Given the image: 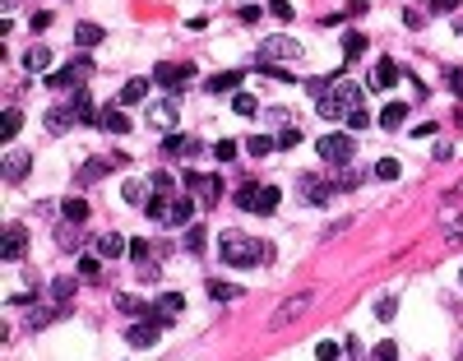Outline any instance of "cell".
Segmentation results:
<instances>
[{"instance_id": "d590c367", "label": "cell", "mask_w": 463, "mask_h": 361, "mask_svg": "<svg viewBox=\"0 0 463 361\" xmlns=\"http://www.w3.org/2000/svg\"><path fill=\"white\" fill-rule=\"evenodd\" d=\"M315 111H320V116H324V120H343V116H348V111H343V107H338V102H334V98H329V93H320V98H315Z\"/></svg>"}, {"instance_id": "9f6ffc18", "label": "cell", "mask_w": 463, "mask_h": 361, "mask_svg": "<svg viewBox=\"0 0 463 361\" xmlns=\"http://www.w3.org/2000/svg\"><path fill=\"white\" fill-rule=\"evenodd\" d=\"M375 361H398V343H375Z\"/></svg>"}, {"instance_id": "b9f144b4", "label": "cell", "mask_w": 463, "mask_h": 361, "mask_svg": "<svg viewBox=\"0 0 463 361\" xmlns=\"http://www.w3.org/2000/svg\"><path fill=\"white\" fill-rule=\"evenodd\" d=\"M56 310H61V306H37V310H28V329L51 324V319H56Z\"/></svg>"}, {"instance_id": "2e32d148", "label": "cell", "mask_w": 463, "mask_h": 361, "mask_svg": "<svg viewBox=\"0 0 463 361\" xmlns=\"http://www.w3.org/2000/svg\"><path fill=\"white\" fill-rule=\"evenodd\" d=\"M28 172H33V158H28V153H10V158H5V172H0V176H5V181L14 186V181H23Z\"/></svg>"}, {"instance_id": "f6af8a7d", "label": "cell", "mask_w": 463, "mask_h": 361, "mask_svg": "<svg viewBox=\"0 0 463 361\" xmlns=\"http://www.w3.org/2000/svg\"><path fill=\"white\" fill-rule=\"evenodd\" d=\"M213 158H218V163H236V139H222V144H213Z\"/></svg>"}, {"instance_id": "52a82bcc", "label": "cell", "mask_w": 463, "mask_h": 361, "mask_svg": "<svg viewBox=\"0 0 463 361\" xmlns=\"http://www.w3.org/2000/svg\"><path fill=\"white\" fill-rule=\"evenodd\" d=\"M158 329H163V324H158L153 315H139L130 329H125V343H130V348H153V343H158Z\"/></svg>"}, {"instance_id": "5b68a950", "label": "cell", "mask_w": 463, "mask_h": 361, "mask_svg": "<svg viewBox=\"0 0 463 361\" xmlns=\"http://www.w3.org/2000/svg\"><path fill=\"white\" fill-rule=\"evenodd\" d=\"M28 255V232L19 227V222H5V241H0V260H23Z\"/></svg>"}, {"instance_id": "816d5d0a", "label": "cell", "mask_w": 463, "mask_h": 361, "mask_svg": "<svg viewBox=\"0 0 463 361\" xmlns=\"http://www.w3.org/2000/svg\"><path fill=\"white\" fill-rule=\"evenodd\" d=\"M301 144V130L297 125H283V134H278V148H297Z\"/></svg>"}, {"instance_id": "ba28073f", "label": "cell", "mask_w": 463, "mask_h": 361, "mask_svg": "<svg viewBox=\"0 0 463 361\" xmlns=\"http://www.w3.org/2000/svg\"><path fill=\"white\" fill-rule=\"evenodd\" d=\"M186 186L190 190H195V195L199 199H204V204H218V199H222V181H218V176H204V172H186Z\"/></svg>"}, {"instance_id": "ac0fdd59", "label": "cell", "mask_w": 463, "mask_h": 361, "mask_svg": "<svg viewBox=\"0 0 463 361\" xmlns=\"http://www.w3.org/2000/svg\"><path fill=\"white\" fill-rule=\"evenodd\" d=\"M190 218H195V199L177 195V199H172V222H167V227H186Z\"/></svg>"}, {"instance_id": "5bb4252c", "label": "cell", "mask_w": 463, "mask_h": 361, "mask_svg": "<svg viewBox=\"0 0 463 361\" xmlns=\"http://www.w3.org/2000/svg\"><path fill=\"white\" fill-rule=\"evenodd\" d=\"M329 195H334V186H324L320 176H301V199L306 204H329Z\"/></svg>"}, {"instance_id": "e0dca14e", "label": "cell", "mask_w": 463, "mask_h": 361, "mask_svg": "<svg viewBox=\"0 0 463 361\" xmlns=\"http://www.w3.org/2000/svg\"><path fill=\"white\" fill-rule=\"evenodd\" d=\"M398 79H403V70L394 65V61H380V65H375V75H371V88H389V84H398Z\"/></svg>"}, {"instance_id": "9c48e42d", "label": "cell", "mask_w": 463, "mask_h": 361, "mask_svg": "<svg viewBox=\"0 0 463 361\" xmlns=\"http://www.w3.org/2000/svg\"><path fill=\"white\" fill-rule=\"evenodd\" d=\"M334 102H338L343 111H353V107H362V84H353V79H334L329 88H324Z\"/></svg>"}, {"instance_id": "f35d334b", "label": "cell", "mask_w": 463, "mask_h": 361, "mask_svg": "<svg viewBox=\"0 0 463 361\" xmlns=\"http://www.w3.org/2000/svg\"><path fill=\"white\" fill-rule=\"evenodd\" d=\"M255 70H260V75H269V79H287V84H297V75H292L287 65H278V61H260Z\"/></svg>"}, {"instance_id": "4fadbf2b", "label": "cell", "mask_w": 463, "mask_h": 361, "mask_svg": "<svg viewBox=\"0 0 463 361\" xmlns=\"http://www.w3.org/2000/svg\"><path fill=\"white\" fill-rule=\"evenodd\" d=\"M98 130H107V134H130V116H125L121 107H107V111H98Z\"/></svg>"}, {"instance_id": "7bdbcfd3", "label": "cell", "mask_w": 463, "mask_h": 361, "mask_svg": "<svg viewBox=\"0 0 463 361\" xmlns=\"http://www.w3.org/2000/svg\"><path fill=\"white\" fill-rule=\"evenodd\" d=\"M231 111H241V116H255V111H260V102H255V93H236V98H231Z\"/></svg>"}, {"instance_id": "d4e9b609", "label": "cell", "mask_w": 463, "mask_h": 361, "mask_svg": "<svg viewBox=\"0 0 463 361\" xmlns=\"http://www.w3.org/2000/svg\"><path fill=\"white\" fill-rule=\"evenodd\" d=\"M403 120H408V102H389V107L380 111V125H385V130H398Z\"/></svg>"}, {"instance_id": "91938a15", "label": "cell", "mask_w": 463, "mask_h": 361, "mask_svg": "<svg viewBox=\"0 0 463 361\" xmlns=\"http://www.w3.org/2000/svg\"><path fill=\"white\" fill-rule=\"evenodd\" d=\"M70 65L79 70V79H89V75H93V61H89V56H75V61H70Z\"/></svg>"}, {"instance_id": "f907efd6", "label": "cell", "mask_w": 463, "mask_h": 361, "mask_svg": "<svg viewBox=\"0 0 463 361\" xmlns=\"http://www.w3.org/2000/svg\"><path fill=\"white\" fill-rule=\"evenodd\" d=\"M255 195H260V186H255V181H246V186L236 190V204H241V208H255Z\"/></svg>"}, {"instance_id": "4dcf8cb0", "label": "cell", "mask_w": 463, "mask_h": 361, "mask_svg": "<svg viewBox=\"0 0 463 361\" xmlns=\"http://www.w3.org/2000/svg\"><path fill=\"white\" fill-rule=\"evenodd\" d=\"M70 125H75V111H61V107H56V111H46V130H51V134H61V130H70Z\"/></svg>"}, {"instance_id": "7c38bea8", "label": "cell", "mask_w": 463, "mask_h": 361, "mask_svg": "<svg viewBox=\"0 0 463 361\" xmlns=\"http://www.w3.org/2000/svg\"><path fill=\"white\" fill-rule=\"evenodd\" d=\"M190 79H195V65H158L153 70V84H163V88H181Z\"/></svg>"}, {"instance_id": "be15d7a7", "label": "cell", "mask_w": 463, "mask_h": 361, "mask_svg": "<svg viewBox=\"0 0 463 361\" xmlns=\"http://www.w3.org/2000/svg\"><path fill=\"white\" fill-rule=\"evenodd\" d=\"M445 199H463V186H454V190H445Z\"/></svg>"}, {"instance_id": "680465c9", "label": "cell", "mask_w": 463, "mask_h": 361, "mask_svg": "<svg viewBox=\"0 0 463 361\" xmlns=\"http://www.w3.org/2000/svg\"><path fill=\"white\" fill-rule=\"evenodd\" d=\"M134 269H139V278H144V283H153V278H158V260H139Z\"/></svg>"}, {"instance_id": "f546056e", "label": "cell", "mask_w": 463, "mask_h": 361, "mask_svg": "<svg viewBox=\"0 0 463 361\" xmlns=\"http://www.w3.org/2000/svg\"><path fill=\"white\" fill-rule=\"evenodd\" d=\"M236 296H241L236 283H218V278H209V301H236Z\"/></svg>"}, {"instance_id": "d6a6232c", "label": "cell", "mask_w": 463, "mask_h": 361, "mask_svg": "<svg viewBox=\"0 0 463 361\" xmlns=\"http://www.w3.org/2000/svg\"><path fill=\"white\" fill-rule=\"evenodd\" d=\"M19 125H23V111H19V107H10V111H5V120H0V139L10 144L14 134H19Z\"/></svg>"}, {"instance_id": "bcb514c9", "label": "cell", "mask_w": 463, "mask_h": 361, "mask_svg": "<svg viewBox=\"0 0 463 361\" xmlns=\"http://www.w3.org/2000/svg\"><path fill=\"white\" fill-rule=\"evenodd\" d=\"M394 310H398V296H380L375 301V319H394Z\"/></svg>"}, {"instance_id": "ab89813d", "label": "cell", "mask_w": 463, "mask_h": 361, "mask_svg": "<svg viewBox=\"0 0 463 361\" xmlns=\"http://www.w3.org/2000/svg\"><path fill=\"white\" fill-rule=\"evenodd\" d=\"M362 51H366V33H343V56L348 61H357Z\"/></svg>"}, {"instance_id": "11a10c76", "label": "cell", "mask_w": 463, "mask_h": 361, "mask_svg": "<svg viewBox=\"0 0 463 361\" xmlns=\"http://www.w3.org/2000/svg\"><path fill=\"white\" fill-rule=\"evenodd\" d=\"M338 343H329V338H324V343H315V357H320V361H338Z\"/></svg>"}, {"instance_id": "30bf717a", "label": "cell", "mask_w": 463, "mask_h": 361, "mask_svg": "<svg viewBox=\"0 0 463 361\" xmlns=\"http://www.w3.org/2000/svg\"><path fill=\"white\" fill-rule=\"evenodd\" d=\"M181 310H186L181 292H163V296H158V306H153V319L167 329V324H177V319H181Z\"/></svg>"}, {"instance_id": "484cf974", "label": "cell", "mask_w": 463, "mask_h": 361, "mask_svg": "<svg viewBox=\"0 0 463 361\" xmlns=\"http://www.w3.org/2000/svg\"><path fill=\"white\" fill-rule=\"evenodd\" d=\"M148 98V79H130V84L121 88V107H134V102Z\"/></svg>"}, {"instance_id": "4316f807", "label": "cell", "mask_w": 463, "mask_h": 361, "mask_svg": "<svg viewBox=\"0 0 463 361\" xmlns=\"http://www.w3.org/2000/svg\"><path fill=\"white\" fill-rule=\"evenodd\" d=\"M278 199H283V190H278V186H260V195H255V213H274Z\"/></svg>"}, {"instance_id": "f1b7e54d", "label": "cell", "mask_w": 463, "mask_h": 361, "mask_svg": "<svg viewBox=\"0 0 463 361\" xmlns=\"http://www.w3.org/2000/svg\"><path fill=\"white\" fill-rule=\"evenodd\" d=\"M440 236H445V246H463V213L440 222Z\"/></svg>"}, {"instance_id": "836d02e7", "label": "cell", "mask_w": 463, "mask_h": 361, "mask_svg": "<svg viewBox=\"0 0 463 361\" xmlns=\"http://www.w3.org/2000/svg\"><path fill=\"white\" fill-rule=\"evenodd\" d=\"M56 246H61V251H79V227L75 222H61V227H56Z\"/></svg>"}, {"instance_id": "681fc988", "label": "cell", "mask_w": 463, "mask_h": 361, "mask_svg": "<svg viewBox=\"0 0 463 361\" xmlns=\"http://www.w3.org/2000/svg\"><path fill=\"white\" fill-rule=\"evenodd\" d=\"M375 176H380V181H398V163L394 158H380V163H375Z\"/></svg>"}, {"instance_id": "74e56055", "label": "cell", "mask_w": 463, "mask_h": 361, "mask_svg": "<svg viewBox=\"0 0 463 361\" xmlns=\"http://www.w3.org/2000/svg\"><path fill=\"white\" fill-rule=\"evenodd\" d=\"M343 125H348V134L366 130V125H371V111H366V107H353V111H348V116H343Z\"/></svg>"}, {"instance_id": "94428289", "label": "cell", "mask_w": 463, "mask_h": 361, "mask_svg": "<svg viewBox=\"0 0 463 361\" xmlns=\"http://www.w3.org/2000/svg\"><path fill=\"white\" fill-rule=\"evenodd\" d=\"M357 186H362V176H353V172H343V176H338V186H334V190H357Z\"/></svg>"}, {"instance_id": "7a4b0ae2", "label": "cell", "mask_w": 463, "mask_h": 361, "mask_svg": "<svg viewBox=\"0 0 463 361\" xmlns=\"http://www.w3.org/2000/svg\"><path fill=\"white\" fill-rule=\"evenodd\" d=\"M315 148H320V158L329 167H348V163H353V153H357V139L348 130H334V134H324Z\"/></svg>"}, {"instance_id": "c3c4849f", "label": "cell", "mask_w": 463, "mask_h": 361, "mask_svg": "<svg viewBox=\"0 0 463 361\" xmlns=\"http://www.w3.org/2000/svg\"><path fill=\"white\" fill-rule=\"evenodd\" d=\"M116 306H121L125 315H148V310H144V301H134L130 292H121V296H116Z\"/></svg>"}, {"instance_id": "83f0119b", "label": "cell", "mask_w": 463, "mask_h": 361, "mask_svg": "<svg viewBox=\"0 0 463 361\" xmlns=\"http://www.w3.org/2000/svg\"><path fill=\"white\" fill-rule=\"evenodd\" d=\"M51 65V46H28L23 51V70H46Z\"/></svg>"}, {"instance_id": "7dc6e473", "label": "cell", "mask_w": 463, "mask_h": 361, "mask_svg": "<svg viewBox=\"0 0 463 361\" xmlns=\"http://www.w3.org/2000/svg\"><path fill=\"white\" fill-rule=\"evenodd\" d=\"M148 181H153V190H158V195H172V190H177V181H172V172H153Z\"/></svg>"}, {"instance_id": "603a6c76", "label": "cell", "mask_w": 463, "mask_h": 361, "mask_svg": "<svg viewBox=\"0 0 463 361\" xmlns=\"http://www.w3.org/2000/svg\"><path fill=\"white\" fill-rule=\"evenodd\" d=\"M148 190H153V181H125V186H121V195H125V204H148V199H153V195H148Z\"/></svg>"}, {"instance_id": "60d3db41", "label": "cell", "mask_w": 463, "mask_h": 361, "mask_svg": "<svg viewBox=\"0 0 463 361\" xmlns=\"http://www.w3.org/2000/svg\"><path fill=\"white\" fill-rule=\"evenodd\" d=\"M246 148H250V158H265L269 148H278V139H269V134H250V139H246Z\"/></svg>"}, {"instance_id": "9a60e30c", "label": "cell", "mask_w": 463, "mask_h": 361, "mask_svg": "<svg viewBox=\"0 0 463 361\" xmlns=\"http://www.w3.org/2000/svg\"><path fill=\"white\" fill-rule=\"evenodd\" d=\"M70 111H75V120H84V125H98V111H93V98L84 93V88H75V98H70Z\"/></svg>"}, {"instance_id": "f5cc1de1", "label": "cell", "mask_w": 463, "mask_h": 361, "mask_svg": "<svg viewBox=\"0 0 463 361\" xmlns=\"http://www.w3.org/2000/svg\"><path fill=\"white\" fill-rule=\"evenodd\" d=\"M148 255H153V246H148L144 236H134V241H130V260L139 264V260H148Z\"/></svg>"}, {"instance_id": "cb8c5ba5", "label": "cell", "mask_w": 463, "mask_h": 361, "mask_svg": "<svg viewBox=\"0 0 463 361\" xmlns=\"http://www.w3.org/2000/svg\"><path fill=\"white\" fill-rule=\"evenodd\" d=\"M121 251H130V241H125V236H116V232H102V236H98V255H102V260H111V255H121Z\"/></svg>"}, {"instance_id": "8d00e7d4", "label": "cell", "mask_w": 463, "mask_h": 361, "mask_svg": "<svg viewBox=\"0 0 463 361\" xmlns=\"http://www.w3.org/2000/svg\"><path fill=\"white\" fill-rule=\"evenodd\" d=\"M61 218H65V222H75V227H79V222L89 218V204H84V199H65V208H61Z\"/></svg>"}, {"instance_id": "44dd1931", "label": "cell", "mask_w": 463, "mask_h": 361, "mask_svg": "<svg viewBox=\"0 0 463 361\" xmlns=\"http://www.w3.org/2000/svg\"><path fill=\"white\" fill-rule=\"evenodd\" d=\"M144 213H148L158 227H167V222H172V199H167V195H153L148 204H144Z\"/></svg>"}, {"instance_id": "1f68e13d", "label": "cell", "mask_w": 463, "mask_h": 361, "mask_svg": "<svg viewBox=\"0 0 463 361\" xmlns=\"http://www.w3.org/2000/svg\"><path fill=\"white\" fill-rule=\"evenodd\" d=\"M75 42L89 51V46H98V42H102V28H98V23H79V28H75Z\"/></svg>"}, {"instance_id": "3957f363", "label": "cell", "mask_w": 463, "mask_h": 361, "mask_svg": "<svg viewBox=\"0 0 463 361\" xmlns=\"http://www.w3.org/2000/svg\"><path fill=\"white\" fill-rule=\"evenodd\" d=\"M301 56H306V46L287 33H274V37L260 42V61H301Z\"/></svg>"}, {"instance_id": "db71d44e", "label": "cell", "mask_w": 463, "mask_h": 361, "mask_svg": "<svg viewBox=\"0 0 463 361\" xmlns=\"http://www.w3.org/2000/svg\"><path fill=\"white\" fill-rule=\"evenodd\" d=\"M186 251H190V255L204 251V227H190V232H186Z\"/></svg>"}, {"instance_id": "e7e4bbea", "label": "cell", "mask_w": 463, "mask_h": 361, "mask_svg": "<svg viewBox=\"0 0 463 361\" xmlns=\"http://www.w3.org/2000/svg\"><path fill=\"white\" fill-rule=\"evenodd\" d=\"M246 5H255V0H246Z\"/></svg>"}, {"instance_id": "8992f818", "label": "cell", "mask_w": 463, "mask_h": 361, "mask_svg": "<svg viewBox=\"0 0 463 361\" xmlns=\"http://www.w3.org/2000/svg\"><path fill=\"white\" fill-rule=\"evenodd\" d=\"M163 153H167V158H186V163H195V158L204 153V144L190 139V134H177V130H172V134L163 139Z\"/></svg>"}, {"instance_id": "d6986e66", "label": "cell", "mask_w": 463, "mask_h": 361, "mask_svg": "<svg viewBox=\"0 0 463 361\" xmlns=\"http://www.w3.org/2000/svg\"><path fill=\"white\" fill-rule=\"evenodd\" d=\"M111 167H116V158H93V163L79 167V181H84V186H93V181H98V176H107Z\"/></svg>"}, {"instance_id": "277c9868", "label": "cell", "mask_w": 463, "mask_h": 361, "mask_svg": "<svg viewBox=\"0 0 463 361\" xmlns=\"http://www.w3.org/2000/svg\"><path fill=\"white\" fill-rule=\"evenodd\" d=\"M310 301H315V292H297V296H287L283 306H278L274 315H269V329H283V324H292L297 315H306V310H310Z\"/></svg>"}, {"instance_id": "8fae6325", "label": "cell", "mask_w": 463, "mask_h": 361, "mask_svg": "<svg viewBox=\"0 0 463 361\" xmlns=\"http://www.w3.org/2000/svg\"><path fill=\"white\" fill-rule=\"evenodd\" d=\"M177 98H163V102H153V107H148V125H158V130H177Z\"/></svg>"}, {"instance_id": "ee69618b", "label": "cell", "mask_w": 463, "mask_h": 361, "mask_svg": "<svg viewBox=\"0 0 463 361\" xmlns=\"http://www.w3.org/2000/svg\"><path fill=\"white\" fill-rule=\"evenodd\" d=\"M102 274V264H98V255H84V260H79V278H84V283H93V278Z\"/></svg>"}, {"instance_id": "ffe728a7", "label": "cell", "mask_w": 463, "mask_h": 361, "mask_svg": "<svg viewBox=\"0 0 463 361\" xmlns=\"http://www.w3.org/2000/svg\"><path fill=\"white\" fill-rule=\"evenodd\" d=\"M79 283H84V278H65V274H61V278H51V301H56V306H65L70 296L79 292Z\"/></svg>"}, {"instance_id": "6f0895ef", "label": "cell", "mask_w": 463, "mask_h": 361, "mask_svg": "<svg viewBox=\"0 0 463 361\" xmlns=\"http://www.w3.org/2000/svg\"><path fill=\"white\" fill-rule=\"evenodd\" d=\"M269 14H274V19H292V5H287V0H269Z\"/></svg>"}, {"instance_id": "6125c7cd", "label": "cell", "mask_w": 463, "mask_h": 361, "mask_svg": "<svg viewBox=\"0 0 463 361\" xmlns=\"http://www.w3.org/2000/svg\"><path fill=\"white\" fill-rule=\"evenodd\" d=\"M431 10H436V14H454V10H459V0H431Z\"/></svg>"}, {"instance_id": "6da1fadb", "label": "cell", "mask_w": 463, "mask_h": 361, "mask_svg": "<svg viewBox=\"0 0 463 361\" xmlns=\"http://www.w3.org/2000/svg\"><path fill=\"white\" fill-rule=\"evenodd\" d=\"M218 260L236 264V269H250V264L269 260V241H250L246 232H222L218 236Z\"/></svg>"}, {"instance_id": "e575fe53", "label": "cell", "mask_w": 463, "mask_h": 361, "mask_svg": "<svg viewBox=\"0 0 463 361\" xmlns=\"http://www.w3.org/2000/svg\"><path fill=\"white\" fill-rule=\"evenodd\" d=\"M46 84H51L56 93H65V88H79V70H75V65H65L61 75H51V79H46Z\"/></svg>"}, {"instance_id": "7402d4cb", "label": "cell", "mask_w": 463, "mask_h": 361, "mask_svg": "<svg viewBox=\"0 0 463 361\" xmlns=\"http://www.w3.org/2000/svg\"><path fill=\"white\" fill-rule=\"evenodd\" d=\"M204 88H209V93H236V88H241V70H222V75H213Z\"/></svg>"}]
</instances>
